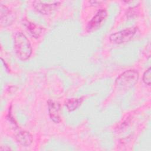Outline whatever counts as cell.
<instances>
[{"label": "cell", "instance_id": "cell-1", "mask_svg": "<svg viewBox=\"0 0 151 151\" xmlns=\"http://www.w3.org/2000/svg\"><path fill=\"white\" fill-rule=\"evenodd\" d=\"M14 49L17 57L22 61L28 60L32 54L29 41L22 32H17L14 35Z\"/></svg>", "mask_w": 151, "mask_h": 151}, {"label": "cell", "instance_id": "cell-2", "mask_svg": "<svg viewBox=\"0 0 151 151\" xmlns=\"http://www.w3.org/2000/svg\"><path fill=\"white\" fill-rule=\"evenodd\" d=\"M139 77V73L136 70H126L116 78L115 86L117 89L127 90L137 82Z\"/></svg>", "mask_w": 151, "mask_h": 151}, {"label": "cell", "instance_id": "cell-3", "mask_svg": "<svg viewBox=\"0 0 151 151\" xmlns=\"http://www.w3.org/2000/svg\"><path fill=\"white\" fill-rule=\"evenodd\" d=\"M136 28L130 27L111 34L110 41L114 44H120L130 41L136 32Z\"/></svg>", "mask_w": 151, "mask_h": 151}, {"label": "cell", "instance_id": "cell-4", "mask_svg": "<svg viewBox=\"0 0 151 151\" xmlns=\"http://www.w3.org/2000/svg\"><path fill=\"white\" fill-rule=\"evenodd\" d=\"M107 13L106 10L101 9L96 13L93 18L88 22L86 26L87 32H93L98 29L106 18Z\"/></svg>", "mask_w": 151, "mask_h": 151}, {"label": "cell", "instance_id": "cell-5", "mask_svg": "<svg viewBox=\"0 0 151 151\" xmlns=\"http://www.w3.org/2000/svg\"><path fill=\"white\" fill-rule=\"evenodd\" d=\"M60 4V2L58 1L47 2L44 1H35L33 2L32 5L37 12L44 15H47L54 11Z\"/></svg>", "mask_w": 151, "mask_h": 151}, {"label": "cell", "instance_id": "cell-6", "mask_svg": "<svg viewBox=\"0 0 151 151\" xmlns=\"http://www.w3.org/2000/svg\"><path fill=\"white\" fill-rule=\"evenodd\" d=\"M48 112L51 119L56 123L61 122L60 117V104L51 100L48 101Z\"/></svg>", "mask_w": 151, "mask_h": 151}, {"label": "cell", "instance_id": "cell-7", "mask_svg": "<svg viewBox=\"0 0 151 151\" xmlns=\"http://www.w3.org/2000/svg\"><path fill=\"white\" fill-rule=\"evenodd\" d=\"M16 140L24 146H29L32 142V136L27 131H20L15 136Z\"/></svg>", "mask_w": 151, "mask_h": 151}, {"label": "cell", "instance_id": "cell-8", "mask_svg": "<svg viewBox=\"0 0 151 151\" xmlns=\"http://www.w3.org/2000/svg\"><path fill=\"white\" fill-rule=\"evenodd\" d=\"M14 20V17L11 11L5 6L1 5V23L5 26L11 24Z\"/></svg>", "mask_w": 151, "mask_h": 151}, {"label": "cell", "instance_id": "cell-9", "mask_svg": "<svg viewBox=\"0 0 151 151\" xmlns=\"http://www.w3.org/2000/svg\"><path fill=\"white\" fill-rule=\"evenodd\" d=\"M83 99L84 97H81L79 98H72V99H68L65 101V105L67 107L68 111H73L81 106L84 100Z\"/></svg>", "mask_w": 151, "mask_h": 151}, {"label": "cell", "instance_id": "cell-10", "mask_svg": "<svg viewBox=\"0 0 151 151\" xmlns=\"http://www.w3.org/2000/svg\"><path fill=\"white\" fill-rule=\"evenodd\" d=\"M25 24L30 34L35 38H38L42 32V28L29 21H27Z\"/></svg>", "mask_w": 151, "mask_h": 151}, {"label": "cell", "instance_id": "cell-11", "mask_svg": "<svg viewBox=\"0 0 151 151\" xmlns=\"http://www.w3.org/2000/svg\"><path fill=\"white\" fill-rule=\"evenodd\" d=\"M143 81L146 84H147L148 86L150 85V81H151V68H150V67L148 68L143 73Z\"/></svg>", "mask_w": 151, "mask_h": 151}]
</instances>
